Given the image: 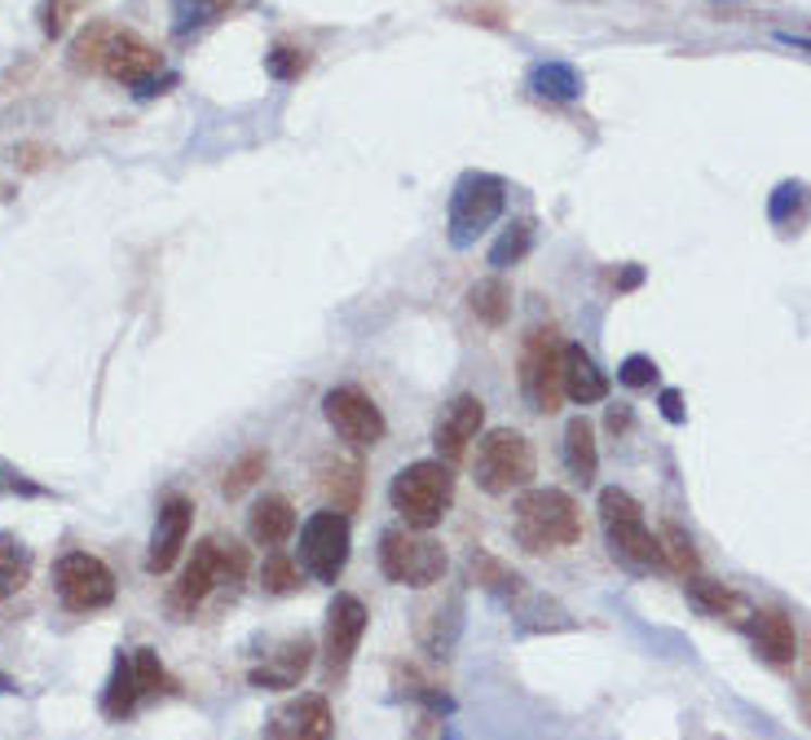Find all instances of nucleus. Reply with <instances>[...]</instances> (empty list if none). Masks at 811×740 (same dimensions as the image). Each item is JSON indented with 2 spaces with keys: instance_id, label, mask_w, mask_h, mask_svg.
Instances as JSON below:
<instances>
[{
  "instance_id": "nucleus-43",
  "label": "nucleus",
  "mask_w": 811,
  "mask_h": 740,
  "mask_svg": "<svg viewBox=\"0 0 811 740\" xmlns=\"http://www.w3.org/2000/svg\"><path fill=\"white\" fill-rule=\"evenodd\" d=\"M658 405H662V419H671V424H684V397H679V388H662Z\"/></svg>"
},
{
  "instance_id": "nucleus-34",
  "label": "nucleus",
  "mask_w": 811,
  "mask_h": 740,
  "mask_svg": "<svg viewBox=\"0 0 811 740\" xmlns=\"http://www.w3.org/2000/svg\"><path fill=\"white\" fill-rule=\"evenodd\" d=\"M798 208L811 212V190H807L802 181H781V186L772 190V199H768V221H772V225H789Z\"/></svg>"
},
{
  "instance_id": "nucleus-9",
  "label": "nucleus",
  "mask_w": 811,
  "mask_h": 740,
  "mask_svg": "<svg viewBox=\"0 0 811 740\" xmlns=\"http://www.w3.org/2000/svg\"><path fill=\"white\" fill-rule=\"evenodd\" d=\"M53 582H58V600L71 613H98L115 604V573L89 551H66L53 568Z\"/></svg>"
},
{
  "instance_id": "nucleus-24",
  "label": "nucleus",
  "mask_w": 811,
  "mask_h": 740,
  "mask_svg": "<svg viewBox=\"0 0 811 740\" xmlns=\"http://www.w3.org/2000/svg\"><path fill=\"white\" fill-rule=\"evenodd\" d=\"M137 701H141V683H137V666H133V652L124 656H115V670H111V679H107V692H102V714L107 718H128L133 710H137Z\"/></svg>"
},
{
  "instance_id": "nucleus-27",
  "label": "nucleus",
  "mask_w": 811,
  "mask_h": 740,
  "mask_svg": "<svg viewBox=\"0 0 811 740\" xmlns=\"http://www.w3.org/2000/svg\"><path fill=\"white\" fill-rule=\"evenodd\" d=\"M322 493H327L332 512H353L358 507V493H362V472L353 463H327L322 467Z\"/></svg>"
},
{
  "instance_id": "nucleus-40",
  "label": "nucleus",
  "mask_w": 811,
  "mask_h": 740,
  "mask_svg": "<svg viewBox=\"0 0 811 740\" xmlns=\"http://www.w3.org/2000/svg\"><path fill=\"white\" fill-rule=\"evenodd\" d=\"M261 587L270 591V595H291L296 587H300V568L287 560V555H270L265 560V568H261Z\"/></svg>"
},
{
  "instance_id": "nucleus-11",
  "label": "nucleus",
  "mask_w": 811,
  "mask_h": 740,
  "mask_svg": "<svg viewBox=\"0 0 811 740\" xmlns=\"http://www.w3.org/2000/svg\"><path fill=\"white\" fill-rule=\"evenodd\" d=\"M366 635V604L358 595H336L327 609V630H322V662L327 679H345L353 666V652Z\"/></svg>"
},
{
  "instance_id": "nucleus-50",
  "label": "nucleus",
  "mask_w": 811,
  "mask_h": 740,
  "mask_svg": "<svg viewBox=\"0 0 811 740\" xmlns=\"http://www.w3.org/2000/svg\"><path fill=\"white\" fill-rule=\"evenodd\" d=\"M5 195H10V190H5V186H0V199H5Z\"/></svg>"
},
{
  "instance_id": "nucleus-23",
  "label": "nucleus",
  "mask_w": 811,
  "mask_h": 740,
  "mask_svg": "<svg viewBox=\"0 0 811 740\" xmlns=\"http://www.w3.org/2000/svg\"><path fill=\"white\" fill-rule=\"evenodd\" d=\"M583 75H578V66H570V62H538L534 71H529V93L534 98H542V102H578L583 98Z\"/></svg>"
},
{
  "instance_id": "nucleus-4",
  "label": "nucleus",
  "mask_w": 811,
  "mask_h": 740,
  "mask_svg": "<svg viewBox=\"0 0 811 740\" xmlns=\"http://www.w3.org/2000/svg\"><path fill=\"white\" fill-rule=\"evenodd\" d=\"M600 520H604V534H609L613 555H617L626 568L648 573V568H662V564H666V560H662V542L648 534V525H644V507L631 499L626 489L609 485V489L600 493Z\"/></svg>"
},
{
  "instance_id": "nucleus-14",
  "label": "nucleus",
  "mask_w": 811,
  "mask_h": 740,
  "mask_svg": "<svg viewBox=\"0 0 811 740\" xmlns=\"http://www.w3.org/2000/svg\"><path fill=\"white\" fill-rule=\"evenodd\" d=\"M190 525H195V503L173 493L159 507V520H154V534H150V551H146V568L150 573H169L177 560H182V547L190 538Z\"/></svg>"
},
{
  "instance_id": "nucleus-5",
  "label": "nucleus",
  "mask_w": 811,
  "mask_h": 740,
  "mask_svg": "<svg viewBox=\"0 0 811 740\" xmlns=\"http://www.w3.org/2000/svg\"><path fill=\"white\" fill-rule=\"evenodd\" d=\"M508 208V186L503 177H490V173H463L454 195H450V212H446V225H450V247H472L485 229H490Z\"/></svg>"
},
{
  "instance_id": "nucleus-7",
  "label": "nucleus",
  "mask_w": 811,
  "mask_h": 740,
  "mask_svg": "<svg viewBox=\"0 0 811 740\" xmlns=\"http://www.w3.org/2000/svg\"><path fill=\"white\" fill-rule=\"evenodd\" d=\"M349 547H353V529L345 512L327 507L300 525V564L313 582H336L349 564Z\"/></svg>"
},
{
  "instance_id": "nucleus-18",
  "label": "nucleus",
  "mask_w": 811,
  "mask_h": 740,
  "mask_svg": "<svg viewBox=\"0 0 811 740\" xmlns=\"http://www.w3.org/2000/svg\"><path fill=\"white\" fill-rule=\"evenodd\" d=\"M313 666V643L300 635V639H287L265 666H257L248 679H252V688H265V692H287V688H296L300 679H304V670Z\"/></svg>"
},
{
  "instance_id": "nucleus-28",
  "label": "nucleus",
  "mask_w": 811,
  "mask_h": 740,
  "mask_svg": "<svg viewBox=\"0 0 811 740\" xmlns=\"http://www.w3.org/2000/svg\"><path fill=\"white\" fill-rule=\"evenodd\" d=\"M392 679H397V688H401V697H411V701H420L428 714H437V718H446V714H454V701L437 688V683H428L420 670H411V666H392Z\"/></svg>"
},
{
  "instance_id": "nucleus-49",
  "label": "nucleus",
  "mask_w": 811,
  "mask_h": 740,
  "mask_svg": "<svg viewBox=\"0 0 811 740\" xmlns=\"http://www.w3.org/2000/svg\"><path fill=\"white\" fill-rule=\"evenodd\" d=\"M10 692H18V683H14L5 670H0V697H10Z\"/></svg>"
},
{
  "instance_id": "nucleus-25",
  "label": "nucleus",
  "mask_w": 811,
  "mask_h": 740,
  "mask_svg": "<svg viewBox=\"0 0 811 740\" xmlns=\"http://www.w3.org/2000/svg\"><path fill=\"white\" fill-rule=\"evenodd\" d=\"M564 467H570V476L583 480V485L596 480L600 450H596V432H591V424H587L583 415L570 419V428H564Z\"/></svg>"
},
{
  "instance_id": "nucleus-1",
  "label": "nucleus",
  "mask_w": 811,
  "mask_h": 740,
  "mask_svg": "<svg viewBox=\"0 0 811 740\" xmlns=\"http://www.w3.org/2000/svg\"><path fill=\"white\" fill-rule=\"evenodd\" d=\"M578 534H583V512H578V503L564 489H529L525 499L516 503L512 538L529 555L574 547Z\"/></svg>"
},
{
  "instance_id": "nucleus-30",
  "label": "nucleus",
  "mask_w": 811,
  "mask_h": 740,
  "mask_svg": "<svg viewBox=\"0 0 811 740\" xmlns=\"http://www.w3.org/2000/svg\"><path fill=\"white\" fill-rule=\"evenodd\" d=\"M115 36H120V27H111V23H93L89 32H79L75 45H71V66L75 71H102Z\"/></svg>"
},
{
  "instance_id": "nucleus-2",
  "label": "nucleus",
  "mask_w": 811,
  "mask_h": 740,
  "mask_svg": "<svg viewBox=\"0 0 811 740\" xmlns=\"http://www.w3.org/2000/svg\"><path fill=\"white\" fill-rule=\"evenodd\" d=\"M388 499L397 507V516L406 520V529H437L454 503V472L441 459H420L411 467H401L388 485Z\"/></svg>"
},
{
  "instance_id": "nucleus-22",
  "label": "nucleus",
  "mask_w": 811,
  "mask_h": 740,
  "mask_svg": "<svg viewBox=\"0 0 811 740\" xmlns=\"http://www.w3.org/2000/svg\"><path fill=\"white\" fill-rule=\"evenodd\" d=\"M750 630H754V648L768 656L772 666H789L794 656H798V635H794V622L785 613L763 609V613H754Z\"/></svg>"
},
{
  "instance_id": "nucleus-15",
  "label": "nucleus",
  "mask_w": 811,
  "mask_h": 740,
  "mask_svg": "<svg viewBox=\"0 0 811 740\" xmlns=\"http://www.w3.org/2000/svg\"><path fill=\"white\" fill-rule=\"evenodd\" d=\"M216 582H225V568H221V538H203V542L195 547V555L186 560L177 587H173V613H177V617L195 613V609L212 595Z\"/></svg>"
},
{
  "instance_id": "nucleus-35",
  "label": "nucleus",
  "mask_w": 811,
  "mask_h": 740,
  "mask_svg": "<svg viewBox=\"0 0 811 740\" xmlns=\"http://www.w3.org/2000/svg\"><path fill=\"white\" fill-rule=\"evenodd\" d=\"M688 600L701 609V613H710V617H723L727 609H737V595L727 591L723 582H714V578H688Z\"/></svg>"
},
{
  "instance_id": "nucleus-33",
  "label": "nucleus",
  "mask_w": 811,
  "mask_h": 740,
  "mask_svg": "<svg viewBox=\"0 0 811 740\" xmlns=\"http://www.w3.org/2000/svg\"><path fill=\"white\" fill-rule=\"evenodd\" d=\"M309 49L304 45H296V40H278L270 53H265V71H270V79H278V85H291V79H300L304 71H309Z\"/></svg>"
},
{
  "instance_id": "nucleus-21",
  "label": "nucleus",
  "mask_w": 811,
  "mask_h": 740,
  "mask_svg": "<svg viewBox=\"0 0 811 740\" xmlns=\"http://www.w3.org/2000/svg\"><path fill=\"white\" fill-rule=\"evenodd\" d=\"M415 630H420V643H424L433 656H450L454 643H459V630H463V595H450L446 604L424 609Z\"/></svg>"
},
{
  "instance_id": "nucleus-36",
  "label": "nucleus",
  "mask_w": 811,
  "mask_h": 740,
  "mask_svg": "<svg viewBox=\"0 0 811 740\" xmlns=\"http://www.w3.org/2000/svg\"><path fill=\"white\" fill-rule=\"evenodd\" d=\"M133 666H137L141 697H164V692H173V679H169V670H164V662H159L154 648H137V652H133Z\"/></svg>"
},
{
  "instance_id": "nucleus-48",
  "label": "nucleus",
  "mask_w": 811,
  "mask_h": 740,
  "mask_svg": "<svg viewBox=\"0 0 811 740\" xmlns=\"http://www.w3.org/2000/svg\"><path fill=\"white\" fill-rule=\"evenodd\" d=\"M631 424V415H626V410H609V428L617 432V428H626Z\"/></svg>"
},
{
  "instance_id": "nucleus-3",
  "label": "nucleus",
  "mask_w": 811,
  "mask_h": 740,
  "mask_svg": "<svg viewBox=\"0 0 811 740\" xmlns=\"http://www.w3.org/2000/svg\"><path fill=\"white\" fill-rule=\"evenodd\" d=\"M379 568L397 587L428 591L446 578V547L420 529H384L379 534Z\"/></svg>"
},
{
  "instance_id": "nucleus-42",
  "label": "nucleus",
  "mask_w": 811,
  "mask_h": 740,
  "mask_svg": "<svg viewBox=\"0 0 811 740\" xmlns=\"http://www.w3.org/2000/svg\"><path fill=\"white\" fill-rule=\"evenodd\" d=\"M454 14L467 23H481V27H508V14L499 5H459Z\"/></svg>"
},
{
  "instance_id": "nucleus-31",
  "label": "nucleus",
  "mask_w": 811,
  "mask_h": 740,
  "mask_svg": "<svg viewBox=\"0 0 811 740\" xmlns=\"http://www.w3.org/2000/svg\"><path fill=\"white\" fill-rule=\"evenodd\" d=\"M32 578V555L23 542H14L10 534H0V600H10L14 591H23Z\"/></svg>"
},
{
  "instance_id": "nucleus-32",
  "label": "nucleus",
  "mask_w": 811,
  "mask_h": 740,
  "mask_svg": "<svg viewBox=\"0 0 811 740\" xmlns=\"http://www.w3.org/2000/svg\"><path fill=\"white\" fill-rule=\"evenodd\" d=\"M229 5H234V0H177V14H173V36H177V40H186L190 32H199V27L216 23V18H221Z\"/></svg>"
},
{
  "instance_id": "nucleus-45",
  "label": "nucleus",
  "mask_w": 811,
  "mask_h": 740,
  "mask_svg": "<svg viewBox=\"0 0 811 740\" xmlns=\"http://www.w3.org/2000/svg\"><path fill=\"white\" fill-rule=\"evenodd\" d=\"M169 85H177V75H154V79H146V85H137L133 93L137 98H154V93H169Z\"/></svg>"
},
{
  "instance_id": "nucleus-41",
  "label": "nucleus",
  "mask_w": 811,
  "mask_h": 740,
  "mask_svg": "<svg viewBox=\"0 0 811 740\" xmlns=\"http://www.w3.org/2000/svg\"><path fill=\"white\" fill-rule=\"evenodd\" d=\"M617 379H622L626 388H653V384H658V362L644 358V353H631V358L617 366Z\"/></svg>"
},
{
  "instance_id": "nucleus-16",
  "label": "nucleus",
  "mask_w": 811,
  "mask_h": 740,
  "mask_svg": "<svg viewBox=\"0 0 811 740\" xmlns=\"http://www.w3.org/2000/svg\"><path fill=\"white\" fill-rule=\"evenodd\" d=\"M274 740H332L336 736V723H332V705L327 697H296L291 705H283L274 714V727H270Z\"/></svg>"
},
{
  "instance_id": "nucleus-8",
  "label": "nucleus",
  "mask_w": 811,
  "mask_h": 740,
  "mask_svg": "<svg viewBox=\"0 0 811 740\" xmlns=\"http://www.w3.org/2000/svg\"><path fill=\"white\" fill-rule=\"evenodd\" d=\"M560 366H564V344L556 340V331H529L521 344V397L538 415H551L560 410L564 384H560Z\"/></svg>"
},
{
  "instance_id": "nucleus-38",
  "label": "nucleus",
  "mask_w": 811,
  "mask_h": 740,
  "mask_svg": "<svg viewBox=\"0 0 811 740\" xmlns=\"http://www.w3.org/2000/svg\"><path fill=\"white\" fill-rule=\"evenodd\" d=\"M662 560L675 568V573H684V578H688V573H697V547H693V538L679 529V525H671L666 534H662Z\"/></svg>"
},
{
  "instance_id": "nucleus-44",
  "label": "nucleus",
  "mask_w": 811,
  "mask_h": 740,
  "mask_svg": "<svg viewBox=\"0 0 811 740\" xmlns=\"http://www.w3.org/2000/svg\"><path fill=\"white\" fill-rule=\"evenodd\" d=\"M411 740H441V718H437V714H424V718L415 723Z\"/></svg>"
},
{
  "instance_id": "nucleus-47",
  "label": "nucleus",
  "mask_w": 811,
  "mask_h": 740,
  "mask_svg": "<svg viewBox=\"0 0 811 740\" xmlns=\"http://www.w3.org/2000/svg\"><path fill=\"white\" fill-rule=\"evenodd\" d=\"M776 40H781L785 49H798V53H811V40H807V36H789V32H776Z\"/></svg>"
},
{
  "instance_id": "nucleus-17",
  "label": "nucleus",
  "mask_w": 811,
  "mask_h": 740,
  "mask_svg": "<svg viewBox=\"0 0 811 740\" xmlns=\"http://www.w3.org/2000/svg\"><path fill=\"white\" fill-rule=\"evenodd\" d=\"M159 66H164V58H159L154 45H146V40L128 36V32H120V36L111 40V49H107L102 75H111V79H120V85L137 89V85H146V79L159 75Z\"/></svg>"
},
{
  "instance_id": "nucleus-10",
  "label": "nucleus",
  "mask_w": 811,
  "mask_h": 740,
  "mask_svg": "<svg viewBox=\"0 0 811 740\" xmlns=\"http://www.w3.org/2000/svg\"><path fill=\"white\" fill-rule=\"evenodd\" d=\"M322 415H327V424H332V432H336L340 441H349V446H358V450L379 446L384 432H388L384 410H379L362 388H353V384L332 388L327 397H322Z\"/></svg>"
},
{
  "instance_id": "nucleus-6",
  "label": "nucleus",
  "mask_w": 811,
  "mask_h": 740,
  "mask_svg": "<svg viewBox=\"0 0 811 740\" xmlns=\"http://www.w3.org/2000/svg\"><path fill=\"white\" fill-rule=\"evenodd\" d=\"M534 480V446L516 428H495L476 450V485L485 493H512Z\"/></svg>"
},
{
  "instance_id": "nucleus-37",
  "label": "nucleus",
  "mask_w": 811,
  "mask_h": 740,
  "mask_svg": "<svg viewBox=\"0 0 811 740\" xmlns=\"http://www.w3.org/2000/svg\"><path fill=\"white\" fill-rule=\"evenodd\" d=\"M265 463H270V459H265L261 450H248V454H242V459H238V463H234V467L225 472V480H221V493H225V499H238L242 489H252V485H257V480L265 476Z\"/></svg>"
},
{
  "instance_id": "nucleus-29",
  "label": "nucleus",
  "mask_w": 811,
  "mask_h": 740,
  "mask_svg": "<svg viewBox=\"0 0 811 740\" xmlns=\"http://www.w3.org/2000/svg\"><path fill=\"white\" fill-rule=\"evenodd\" d=\"M529 252H534V221H512L499 234V242L490 247V265H495V274H503V269L521 265Z\"/></svg>"
},
{
  "instance_id": "nucleus-39",
  "label": "nucleus",
  "mask_w": 811,
  "mask_h": 740,
  "mask_svg": "<svg viewBox=\"0 0 811 740\" xmlns=\"http://www.w3.org/2000/svg\"><path fill=\"white\" fill-rule=\"evenodd\" d=\"M89 10V0H45V14H40V27H45V36L49 40H62L66 36V27Z\"/></svg>"
},
{
  "instance_id": "nucleus-13",
  "label": "nucleus",
  "mask_w": 811,
  "mask_h": 740,
  "mask_svg": "<svg viewBox=\"0 0 811 740\" xmlns=\"http://www.w3.org/2000/svg\"><path fill=\"white\" fill-rule=\"evenodd\" d=\"M481 424H485V401H481V397H472V392L454 397V401H450V405L441 410L437 428H433V446H437V459L454 467V463H459V459L467 454V446L476 441Z\"/></svg>"
},
{
  "instance_id": "nucleus-19",
  "label": "nucleus",
  "mask_w": 811,
  "mask_h": 740,
  "mask_svg": "<svg viewBox=\"0 0 811 740\" xmlns=\"http://www.w3.org/2000/svg\"><path fill=\"white\" fill-rule=\"evenodd\" d=\"M560 384H564V397L578 401V405H596V401L609 397V379H604V371L596 366V358L583 344H564Z\"/></svg>"
},
{
  "instance_id": "nucleus-46",
  "label": "nucleus",
  "mask_w": 811,
  "mask_h": 740,
  "mask_svg": "<svg viewBox=\"0 0 811 740\" xmlns=\"http://www.w3.org/2000/svg\"><path fill=\"white\" fill-rule=\"evenodd\" d=\"M613 283H617V291H635V287L644 283V269H639V265H631V269L613 274Z\"/></svg>"
},
{
  "instance_id": "nucleus-26",
  "label": "nucleus",
  "mask_w": 811,
  "mask_h": 740,
  "mask_svg": "<svg viewBox=\"0 0 811 740\" xmlns=\"http://www.w3.org/2000/svg\"><path fill=\"white\" fill-rule=\"evenodd\" d=\"M467 309H472V317H476L481 326H503V322L512 317V287H508L499 274L481 278V283L467 291Z\"/></svg>"
},
{
  "instance_id": "nucleus-20",
  "label": "nucleus",
  "mask_w": 811,
  "mask_h": 740,
  "mask_svg": "<svg viewBox=\"0 0 811 740\" xmlns=\"http://www.w3.org/2000/svg\"><path fill=\"white\" fill-rule=\"evenodd\" d=\"M296 534V512L283 493H265V499L252 503V516H248V538L257 547H283L287 538Z\"/></svg>"
},
{
  "instance_id": "nucleus-12",
  "label": "nucleus",
  "mask_w": 811,
  "mask_h": 740,
  "mask_svg": "<svg viewBox=\"0 0 811 740\" xmlns=\"http://www.w3.org/2000/svg\"><path fill=\"white\" fill-rule=\"evenodd\" d=\"M467 578H472L481 591H490L495 600H503L516 617H529V609H534V613L547 609L542 600H534V591H529V582L521 578V573H516L512 564H503L499 555H490V551H472V555H467Z\"/></svg>"
}]
</instances>
